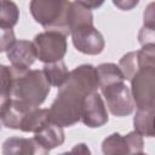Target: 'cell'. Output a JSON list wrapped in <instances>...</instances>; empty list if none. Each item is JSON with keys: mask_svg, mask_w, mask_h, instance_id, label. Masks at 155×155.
<instances>
[{"mask_svg": "<svg viewBox=\"0 0 155 155\" xmlns=\"http://www.w3.org/2000/svg\"><path fill=\"white\" fill-rule=\"evenodd\" d=\"M48 109V117L61 127L73 126L80 121L84 98L98 90L97 69L91 64H82L71 71Z\"/></svg>", "mask_w": 155, "mask_h": 155, "instance_id": "6da1fadb", "label": "cell"}, {"mask_svg": "<svg viewBox=\"0 0 155 155\" xmlns=\"http://www.w3.org/2000/svg\"><path fill=\"white\" fill-rule=\"evenodd\" d=\"M69 35L75 48L85 54H99L104 50V38L93 25V16L90 8L76 0L71 2L69 11Z\"/></svg>", "mask_w": 155, "mask_h": 155, "instance_id": "7a4b0ae2", "label": "cell"}, {"mask_svg": "<svg viewBox=\"0 0 155 155\" xmlns=\"http://www.w3.org/2000/svg\"><path fill=\"white\" fill-rule=\"evenodd\" d=\"M12 86L11 98L39 107L44 103L51 90V84L42 70L17 69L11 67Z\"/></svg>", "mask_w": 155, "mask_h": 155, "instance_id": "3957f363", "label": "cell"}, {"mask_svg": "<svg viewBox=\"0 0 155 155\" xmlns=\"http://www.w3.org/2000/svg\"><path fill=\"white\" fill-rule=\"evenodd\" d=\"M69 0H30V13L35 22L46 30H54L69 35Z\"/></svg>", "mask_w": 155, "mask_h": 155, "instance_id": "277c9868", "label": "cell"}, {"mask_svg": "<svg viewBox=\"0 0 155 155\" xmlns=\"http://www.w3.org/2000/svg\"><path fill=\"white\" fill-rule=\"evenodd\" d=\"M131 94L137 109H153L155 102V64L140 67L131 78Z\"/></svg>", "mask_w": 155, "mask_h": 155, "instance_id": "5b68a950", "label": "cell"}, {"mask_svg": "<svg viewBox=\"0 0 155 155\" xmlns=\"http://www.w3.org/2000/svg\"><path fill=\"white\" fill-rule=\"evenodd\" d=\"M125 80H116L99 86L105 99V108L115 116L130 115L134 109V102L130 88L125 85Z\"/></svg>", "mask_w": 155, "mask_h": 155, "instance_id": "8992f818", "label": "cell"}, {"mask_svg": "<svg viewBox=\"0 0 155 155\" xmlns=\"http://www.w3.org/2000/svg\"><path fill=\"white\" fill-rule=\"evenodd\" d=\"M67 36L59 31L46 30L35 35L33 45L36 58L44 63L61 61L67 52Z\"/></svg>", "mask_w": 155, "mask_h": 155, "instance_id": "52a82bcc", "label": "cell"}, {"mask_svg": "<svg viewBox=\"0 0 155 155\" xmlns=\"http://www.w3.org/2000/svg\"><path fill=\"white\" fill-rule=\"evenodd\" d=\"M102 150L107 155L140 154L143 153V138L137 131L130 132L125 136L113 133L103 140Z\"/></svg>", "mask_w": 155, "mask_h": 155, "instance_id": "ba28073f", "label": "cell"}, {"mask_svg": "<svg viewBox=\"0 0 155 155\" xmlns=\"http://www.w3.org/2000/svg\"><path fill=\"white\" fill-rule=\"evenodd\" d=\"M80 121L88 127H101L108 122L105 104L97 91L88 93L84 98Z\"/></svg>", "mask_w": 155, "mask_h": 155, "instance_id": "9c48e42d", "label": "cell"}, {"mask_svg": "<svg viewBox=\"0 0 155 155\" xmlns=\"http://www.w3.org/2000/svg\"><path fill=\"white\" fill-rule=\"evenodd\" d=\"M6 52L7 59L17 69H29L36 58L33 41L28 40L15 41Z\"/></svg>", "mask_w": 155, "mask_h": 155, "instance_id": "30bf717a", "label": "cell"}, {"mask_svg": "<svg viewBox=\"0 0 155 155\" xmlns=\"http://www.w3.org/2000/svg\"><path fill=\"white\" fill-rule=\"evenodd\" d=\"M34 139L39 143V145L50 153L51 149L59 147L64 142V131L63 128L48 120L41 128H39L34 133Z\"/></svg>", "mask_w": 155, "mask_h": 155, "instance_id": "8fae6325", "label": "cell"}, {"mask_svg": "<svg viewBox=\"0 0 155 155\" xmlns=\"http://www.w3.org/2000/svg\"><path fill=\"white\" fill-rule=\"evenodd\" d=\"M2 154L5 155H19V154H47L39 143L33 138H7L2 144Z\"/></svg>", "mask_w": 155, "mask_h": 155, "instance_id": "7c38bea8", "label": "cell"}, {"mask_svg": "<svg viewBox=\"0 0 155 155\" xmlns=\"http://www.w3.org/2000/svg\"><path fill=\"white\" fill-rule=\"evenodd\" d=\"M42 71L46 79L48 80V82L51 84V86H57V87L62 86L69 75V70L67 69V65L62 59L51 63H45Z\"/></svg>", "mask_w": 155, "mask_h": 155, "instance_id": "4fadbf2b", "label": "cell"}, {"mask_svg": "<svg viewBox=\"0 0 155 155\" xmlns=\"http://www.w3.org/2000/svg\"><path fill=\"white\" fill-rule=\"evenodd\" d=\"M134 131L140 136H154V108L153 109H137L133 119Z\"/></svg>", "mask_w": 155, "mask_h": 155, "instance_id": "5bb4252c", "label": "cell"}, {"mask_svg": "<svg viewBox=\"0 0 155 155\" xmlns=\"http://www.w3.org/2000/svg\"><path fill=\"white\" fill-rule=\"evenodd\" d=\"M12 70L11 67L0 64V119L11 101Z\"/></svg>", "mask_w": 155, "mask_h": 155, "instance_id": "9a60e30c", "label": "cell"}, {"mask_svg": "<svg viewBox=\"0 0 155 155\" xmlns=\"http://www.w3.org/2000/svg\"><path fill=\"white\" fill-rule=\"evenodd\" d=\"M153 4H149L144 12V25L139 31V42L142 46L154 45V10Z\"/></svg>", "mask_w": 155, "mask_h": 155, "instance_id": "2e32d148", "label": "cell"}, {"mask_svg": "<svg viewBox=\"0 0 155 155\" xmlns=\"http://www.w3.org/2000/svg\"><path fill=\"white\" fill-rule=\"evenodd\" d=\"M19 18V10L12 0H0V23L15 27Z\"/></svg>", "mask_w": 155, "mask_h": 155, "instance_id": "e0dca14e", "label": "cell"}, {"mask_svg": "<svg viewBox=\"0 0 155 155\" xmlns=\"http://www.w3.org/2000/svg\"><path fill=\"white\" fill-rule=\"evenodd\" d=\"M15 41H16V38H15V31L12 27L0 23V52L7 51Z\"/></svg>", "mask_w": 155, "mask_h": 155, "instance_id": "ac0fdd59", "label": "cell"}, {"mask_svg": "<svg viewBox=\"0 0 155 155\" xmlns=\"http://www.w3.org/2000/svg\"><path fill=\"white\" fill-rule=\"evenodd\" d=\"M138 2L139 0H113V4L122 11H130L138 5Z\"/></svg>", "mask_w": 155, "mask_h": 155, "instance_id": "d6986e66", "label": "cell"}, {"mask_svg": "<svg viewBox=\"0 0 155 155\" xmlns=\"http://www.w3.org/2000/svg\"><path fill=\"white\" fill-rule=\"evenodd\" d=\"M76 1L80 2L81 5H84L85 7L92 10V8H97V7L102 6L105 0H76Z\"/></svg>", "mask_w": 155, "mask_h": 155, "instance_id": "ffe728a7", "label": "cell"}]
</instances>
